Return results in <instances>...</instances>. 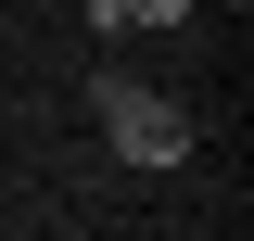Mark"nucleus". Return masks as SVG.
Instances as JSON below:
<instances>
[{"label":"nucleus","instance_id":"1","mask_svg":"<svg viewBox=\"0 0 254 241\" xmlns=\"http://www.w3.org/2000/svg\"><path fill=\"white\" fill-rule=\"evenodd\" d=\"M89 115H102V140H115V165H140V178H165V165H190V115L165 89H140V76H89Z\"/></svg>","mask_w":254,"mask_h":241},{"label":"nucleus","instance_id":"2","mask_svg":"<svg viewBox=\"0 0 254 241\" xmlns=\"http://www.w3.org/2000/svg\"><path fill=\"white\" fill-rule=\"evenodd\" d=\"M115 13H127V26H178L190 0H115Z\"/></svg>","mask_w":254,"mask_h":241},{"label":"nucleus","instance_id":"3","mask_svg":"<svg viewBox=\"0 0 254 241\" xmlns=\"http://www.w3.org/2000/svg\"><path fill=\"white\" fill-rule=\"evenodd\" d=\"M229 13H242V0H229Z\"/></svg>","mask_w":254,"mask_h":241}]
</instances>
